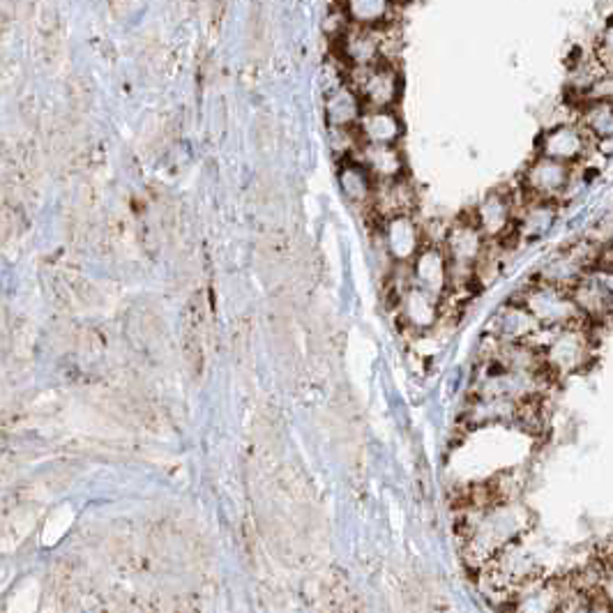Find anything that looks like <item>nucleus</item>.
Segmentation results:
<instances>
[{"label":"nucleus","mask_w":613,"mask_h":613,"mask_svg":"<svg viewBox=\"0 0 613 613\" xmlns=\"http://www.w3.org/2000/svg\"><path fill=\"white\" fill-rule=\"evenodd\" d=\"M542 326L535 316L528 311L523 303H510L496 311L490 323V334L500 344H535L542 334Z\"/></svg>","instance_id":"6e6552de"},{"label":"nucleus","mask_w":613,"mask_h":613,"mask_svg":"<svg viewBox=\"0 0 613 613\" xmlns=\"http://www.w3.org/2000/svg\"><path fill=\"white\" fill-rule=\"evenodd\" d=\"M413 282L415 286L429 291L436 298H443L450 286V261L446 247H422L413 263Z\"/></svg>","instance_id":"9d476101"},{"label":"nucleus","mask_w":613,"mask_h":613,"mask_svg":"<svg viewBox=\"0 0 613 613\" xmlns=\"http://www.w3.org/2000/svg\"><path fill=\"white\" fill-rule=\"evenodd\" d=\"M337 51L346 70L376 66L386 60V33H380V28L351 26L337 39Z\"/></svg>","instance_id":"0eeeda50"},{"label":"nucleus","mask_w":613,"mask_h":613,"mask_svg":"<svg viewBox=\"0 0 613 613\" xmlns=\"http://www.w3.org/2000/svg\"><path fill=\"white\" fill-rule=\"evenodd\" d=\"M583 102H611L613 104V70H604L593 86L586 91V95L581 97L579 104Z\"/></svg>","instance_id":"4be33fe9"},{"label":"nucleus","mask_w":613,"mask_h":613,"mask_svg":"<svg viewBox=\"0 0 613 613\" xmlns=\"http://www.w3.org/2000/svg\"><path fill=\"white\" fill-rule=\"evenodd\" d=\"M372 201H374L376 215L388 222L394 217H409L415 205V194L404 178L376 180Z\"/></svg>","instance_id":"f8f14e48"},{"label":"nucleus","mask_w":613,"mask_h":613,"mask_svg":"<svg viewBox=\"0 0 613 613\" xmlns=\"http://www.w3.org/2000/svg\"><path fill=\"white\" fill-rule=\"evenodd\" d=\"M346 83L361 95L365 109H392L401 93V76L388 60L367 68H349Z\"/></svg>","instance_id":"20e7f679"},{"label":"nucleus","mask_w":613,"mask_h":613,"mask_svg":"<svg viewBox=\"0 0 613 613\" xmlns=\"http://www.w3.org/2000/svg\"><path fill=\"white\" fill-rule=\"evenodd\" d=\"M596 56L600 58V62H602L606 70H613V19L609 21V24L600 33Z\"/></svg>","instance_id":"5701e85b"},{"label":"nucleus","mask_w":613,"mask_h":613,"mask_svg":"<svg viewBox=\"0 0 613 613\" xmlns=\"http://www.w3.org/2000/svg\"><path fill=\"white\" fill-rule=\"evenodd\" d=\"M546 367L554 376H569L583 372L593 363V337L590 326H573L552 330L542 346Z\"/></svg>","instance_id":"7ed1b4c3"},{"label":"nucleus","mask_w":613,"mask_h":613,"mask_svg":"<svg viewBox=\"0 0 613 613\" xmlns=\"http://www.w3.org/2000/svg\"><path fill=\"white\" fill-rule=\"evenodd\" d=\"M519 303H523L535 319L540 321L542 328L546 330H561V328H573V326H590V321L579 311L573 293L567 288L554 286L540 282L528 286Z\"/></svg>","instance_id":"f03ea898"},{"label":"nucleus","mask_w":613,"mask_h":613,"mask_svg":"<svg viewBox=\"0 0 613 613\" xmlns=\"http://www.w3.org/2000/svg\"><path fill=\"white\" fill-rule=\"evenodd\" d=\"M326 114L330 127H355L365 114V104L351 83H340L328 95Z\"/></svg>","instance_id":"f3484780"},{"label":"nucleus","mask_w":613,"mask_h":613,"mask_svg":"<svg viewBox=\"0 0 613 613\" xmlns=\"http://www.w3.org/2000/svg\"><path fill=\"white\" fill-rule=\"evenodd\" d=\"M397 0H340L353 26L361 28H384L394 10Z\"/></svg>","instance_id":"6ab92c4d"},{"label":"nucleus","mask_w":613,"mask_h":613,"mask_svg":"<svg viewBox=\"0 0 613 613\" xmlns=\"http://www.w3.org/2000/svg\"><path fill=\"white\" fill-rule=\"evenodd\" d=\"M569 293L590 323H613V300L596 270L586 272Z\"/></svg>","instance_id":"9b49d317"},{"label":"nucleus","mask_w":613,"mask_h":613,"mask_svg":"<svg viewBox=\"0 0 613 613\" xmlns=\"http://www.w3.org/2000/svg\"><path fill=\"white\" fill-rule=\"evenodd\" d=\"M575 180V166L538 155L531 164L526 166L521 178V192L526 199H540V201H561L569 185Z\"/></svg>","instance_id":"39448f33"},{"label":"nucleus","mask_w":613,"mask_h":613,"mask_svg":"<svg viewBox=\"0 0 613 613\" xmlns=\"http://www.w3.org/2000/svg\"><path fill=\"white\" fill-rule=\"evenodd\" d=\"M558 215V201L526 199L521 215H517V234L526 238H540L552 231Z\"/></svg>","instance_id":"a211bd4d"},{"label":"nucleus","mask_w":613,"mask_h":613,"mask_svg":"<svg viewBox=\"0 0 613 613\" xmlns=\"http://www.w3.org/2000/svg\"><path fill=\"white\" fill-rule=\"evenodd\" d=\"M340 182H342V189L351 201H367V199L374 197L376 178L367 172V168L361 162L353 160V157H349V164L342 166Z\"/></svg>","instance_id":"412c9836"},{"label":"nucleus","mask_w":613,"mask_h":613,"mask_svg":"<svg viewBox=\"0 0 613 613\" xmlns=\"http://www.w3.org/2000/svg\"><path fill=\"white\" fill-rule=\"evenodd\" d=\"M425 234L411 222V217H394L386 222V245L390 257L399 263H406L417 257Z\"/></svg>","instance_id":"dca6fc26"},{"label":"nucleus","mask_w":613,"mask_h":613,"mask_svg":"<svg viewBox=\"0 0 613 613\" xmlns=\"http://www.w3.org/2000/svg\"><path fill=\"white\" fill-rule=\"evenodd\" d=\"M353 160L361 162L376 180L404 178V157L394 145L388 143H363L353 153Z\"/></svg>","instance_id":"ddd939ff"},{"label":"nucleus","mask_w":613,"mask_h":613,"mask_svg":"<svg viewBox=\"0 0 613 613\" xmlns=\"http://www.w3.org/2000/svg\"><path fill=\"white\" fill-rule=\"evenodd\" d=\"M487 240H503L517 231V203L512 194L492 192L480 201L471 215Z\"/></svg>","instance_id":"1a4fd4ad"},{"label":"nucleus","mask_w":613,"mask_h":613,"mask_svg":"<svg viewBox=\"0 0 613 613\" xmlns=\"http://www.w3.org/2000/svg\"><path fill=\"white\" fill-rule=\"evenodd\" d=\"M471 519L463 523V556L469 565L482 569L490 565L503 549L519 542L531 528V515L517 503H494L490 507H467Z\"/></svg>","instance_id":"f257e3e1"},{"label":"nucleus","mask_w":613,"mask_h":613,"mask_svg":"<svg viewBox=\"0 0 613 613\" xmlns=\"http://www.w3.org/2000/svg\"><path fill=\"white\" fill-rule=\"evenodd\" d=\"M579 125L593 143L613 141V104L611 102H583L579 104Z\"/></svg>","instance_id":"aec40b11"},{"label":"nucleus","mask_w":613,"mask_h":613,"mask_svg":"<svg viewBox=\"0 0 613 613\" xmlns=\"http://www.w3.org/2000/svg\"><path fill=\"white\" fill-rule=\"evenodd\" d=\"M440 298L432 295L429 291L420 288V286H411L404 298L399 300L401 305V319L409 328L415 330H429L434 323H438V316H440Z\"/></svg>","instance_id":"4468645a"},{"label":"nucleus","mask_w":613,"mask_h":613,"mask_svg":"<svg viewBox=\"0 0 613 613\" xmlns=\"http://www.w3.org/2000/svg\"><path fill=\"white\" fill-rule=\"evenodd\" d=\"M596 272H598V278L602 280V284L606 286L611 300H613V268H596Z\"/></svg>","instance_id":"b1692460"},{"label":"nucleus","mask_w":613,"mask_h":613,"mask_svg":"<svg viewBox=\"0 0 613 613\" xmlns=\"http://www.w3.org/2000/svg\"><path fill=\"white\" fill-rule=\"evenodd\" d=\"M357 134H361L363 143H388L394 145L404 132L401 120L392 109H365L355 125Z\"/></svg>","instance_id":"2eb2a0df"},{"label":"nucleus","mask_w":613,"mask_h":613,"mask_svg":"<svg viewBox=\"0 0 613 613\" xmlns=\"http://www.w3.org/2000/svg\"><path fill=\"white\" fill-rule=\"evenodd\" d=\"M593 139L586 134L579 122H558L540 137L538 141V155L554 157L567 164H579L586 160Z\"/></svg>","instance_id":"423d86ee"}]
</instances>
